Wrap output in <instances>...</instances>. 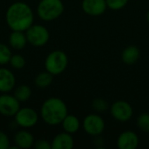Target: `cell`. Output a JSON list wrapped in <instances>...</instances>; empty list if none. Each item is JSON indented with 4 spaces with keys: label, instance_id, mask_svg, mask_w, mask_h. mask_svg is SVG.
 <instances>
[{
    "label": "cell",
    "instance_id": "obj_12",
    "mask_svg": "<svg viewBox=\"0 0 149 149\" xmlns=\"http://www.w3.org/2000/svg\"><path fill=\"white\" fill-rule=\"evenodd\" d=\"M16 85L14 73L5 67H0V93H8L11 92Z\"/></svg>",
    "mask_w": 149,
    "mask_h": 149
},
{
    "label": "cell",
    "instance_id": "obj_2",
    "mask_svg": "<svg viewBox=\"0 0 149 149\" xmlns=\"http://www.w3.org/2000/svg\"><path fill=\"white\" fill-rule=\"evenodd\" d=\"M68 114L65 102L57 97L45 100L40 108V115L43 121L49 126H58Z\"/></svg>",
    "mask_w": 149,
    "mask_h": 149
},
{
    "label": "cell",
    "instance_id": "obj_24",
    "mask_svg": "<svg viewBox=\"0 0 149 149\" xmlns=\"http://www.w3.org/2000/svg\"><path fill=\"white\" fill-rule=\"evenodd\" d=\"M129 0H106L107 8L113 10H120L123 9Z\"/></svg>",
    "mask_w": 149,
    "mask_h": 149
},
{
    "label": "cell",
    "instance_id": "obj_21",
    "mask_svg": "<svg viewBox=\"0 0 149 149\" xmlns=\"http://www.w3.org/2000/svg\"><path fill=\"white\" fill-rule=\"evenodd\" d=\"M136 124L138 128L144 132L149 133V113H141L136 120Z\"/></svg>",
    "mask_w": 149,
    "mask_h": 149
},
{
    "label": "cell",
    "instance_id": "obj_22",
    "mask_svg": "<svg viewBox=\"0 0 149 149\" xmlns=\"http://www.w3.org/2000/svg\"><path fill=\"white\" fill-rule=\"evenodd\" d=\"M9 64L14 69H22L25 66L26 61L24 56L20 54H12Z\"/></svg>",
    "mask_w": 149,
    "mask_h": 149
},
{
    "label": "cell",
    "instance_id": "obj_25",
    "mask_svg": "<svg viewBox=\"0 0 149 149\" xmlns=\"http://www.w3.org/2000/svg\"><path fill=\"white\" fill-rule=\"evenodd\" d=\"M10 147V144L8 135L4 132L0 131V149H9Z\"/></svg>",
    "mask_w": 149,
    "mask_h": 149
},
{
    "label": "cell",
    "instance_id": "obj_6",
    "mask_svg": "<svg viewBox=\"0 0 149 149\" xmlns=\"http://www.w3.org/2000/svg\"><path fill=\"white\" fill-rule=\"evenodd\" d=\"M83 130L89 135L94 137L101 135L106 128L104 119L97 113H90L86 115L82 121Z\"/></svg>",
    "mask_w": 149,
    "mask_h": 149
},
{
    "label": "cell",
    "instance_id": "obj_14",
    "mask_svg": "<svg viewBox=\"0 0 149 149\" xmlns=\"http://www.w3.org/2000/svg\"><path fill=\"white\" fill-rule=\"evenodd\" d=\"M34 137L27 130H20L14 135V143L18 148L28 149L34 146Z\"/></svg>",
    "mask_w": 149,
    "mask_h": 149
},
{
    "label": "cell",
    "instance_id": "obj_13",
    "mask_svg": "<svg viewBox=\"0 0 149 149\" xmlns=\"http://www.w3.org/2000/svg\"><path fill=\"white\" fill-rule=\"evenodd\" d=\"M74 147L72 134L66 132L58 134L52 141V149H72Z\"/></svg>",
    "mask_w": 149,
    "mask_h": 149
},
{
    "label": "cell",
    "instance_id": "obj_17",
    "mask_svg": "<svg viewBox=\"0 0 149 149\" xmlns=\"http://www.w3.org/2000/svg\"><path fill=\"white\" fill-rule=\"evenodd\" d=\"M61 125L63 130L71 134H76L80 129L81 127V123L79 118L73 114H69V113L63 120Z\"/></svg>",
    "mask_w": 149,
    "mask_h": 149
},
{
    "label": "cell",
    "instance_id": "obj_20",
    "mask_svg": "<svg viewBox=\"0 0 149 149\" xmlns=\"http://www.w3.org/2000/svg\"><path fill=\"white\" fill-rule=\"evenodd\" d=\"M11 56L12 53L10 47L3 43H0V65L9 64Z\"/></svg>",
    "mask_w": 149,
    "mask_h": 149
},
{
    "label": "cell",
    "instance_id": "obj_16",
    "mask_svg": "<svg viewBox=\"0 0 149 149\" xmlns=\"http://www.w3.org/2000/svg\"><path fill=\"white\" fill-rule=\"evenodd\" d=\"M141 57V51L135 45L127 46L121 53V60L126 65L135 64Z\"/></svg>",
    "mask_w": 149,
    "mask_h": 149
},
{
    "label": "cell",
    "instance_id": "obj_18",
    "mask_svg": "<svg viewBox=\"0 0 149 149\" xmlns=\"http://www.w3.org/2000/svg\"><path fill=\"white\" fill-rule=\"evenodd\" d=\"M52 80H53V75L48 72L47 71H45V72H39L36 76L34 79V83L38 88L45 89L51 86V84L52 83Z\"/></svg>",
    "mask_w": 149,
    "mask_h": 149
},
{
    "label": "cell",
    "instance_id": "obj_3",
    "mask_svg": "<svg viewBox=\"0 0 149 149\" xmlns=\"http://www.w3.org/2000/svg\"><path fill=\"white\" fill-rule=\"evenodd\" d=\"M65 10L62 0H40L37 6L38 17L45 22L58 18Z\"/></svg>",
    "mask_w": 149,
    "mask_h": 149
},
{
    "label": "cell",
    "instance_id": "obj_23",
    "mask_svg": "<svg viewBox=\"0 0 149 149\" xmlns=\"http://www.w3.org/2000/svg\"><path fill=\"white\" fill-rule=\"evenodd\" d=\"M92 107L97 113H104L110 107L107 101L102 98L94 99L92 102Z\"/></svg>",
    "mask_w": 149,
    "mask_h": 149
},
{
    "label": "cell",
    "instance_id": "obj_27",
    "mask_svg": "<svg viewBox=\"0 0 149 149\" xmlns=\"http://www.w3.org/2000/svg\"><path fill=\"white\" fill-rule=\"evenodd\" d=\"M94 139H93V144H94V146L96 147V148H103V147H104V140H103V138L100 136V135H98V136H94L93 137Z\"/></svg>",
    "mask_w": 149,
    "mask_h": 149
},
{
    "label": "cell",
    "instance_id": "obj_15",
    "mask_svg": "<svg viewBox=\"0 0 149 149\" xmlns=\"http://www.w3.org/2000/svg\"><path fill=\"white\" fill-rule=\"evenodd\" d=\"M28 43L25 31H12L9 36V45L15 50H22Z\"/></svg>",
    "mask_w": 149,
    "mask_h": 149
},
{
    "label": "cell",
    "instance_id": "obj_10",
    "mask_svg": "<svg viewBox=\"0 0 149 149\" xmlns=\"http://www.w3.org/2000/svg\"><path fill=\"white\" fill-rule=\"evenodd\" d=\"M81 7L86 14L92 17H98L105 13L107 4L106 0H83Z\"/></svg>",
    "mask_w": 149,
    "mask_h": 149
},
{
    "label": "cell",
    "instance_id": "obj_4",
    "mask_svg": "<svg viewBox=\"0 0 149 149\" xmlns=\"http://www.w3.org/2000/svg\"><path fill=\"white\" fill-rule=\"evenodd\" d=\"M69 59L66 53L61 50L51 52L45 58V71L53 76L63 73L68 66Z\"/></svg>",
    "mask_w": 149,
    "mask_h": 149
},
{
    "label": "cell",
    "instance_id": "obj_9",
    "mask_svg": "<svg viewBox=\"0 0 149 149\" xmlns=\"http://www.w3.org/2000/svg\"><path fill=\"white\" fill-rule=\"evenodd\" d=\"M20 108V102L14 95L3 93L0 95V114L4 117H14Z\"/></svg>",
    "mask_w": 149,
    "mask_h": 149
},
{
    "label": "cell",
    "instance_id": "obj_26",
    "mask_svg": "<svg viewBox=\"0 0 149 149\" xmlns=\"http://www.w3.org/2000/svg\"><path fill=\"white\" fill-rule=\"evenodd\" d=\"M34 148L36 149H52V142L45 139L38 140L34 142Z\"/></svg>",
    "mask_w": 149,
    "mask_h": 149
},
{
    "label": "cell",
    "instance_id": "obj_11",
    "mask_svg": "<svg viewBox=\"0 0 149 149\" xmlns=\"http://www.w3.org/2000/svg\"><path fill=\"white\" fill-rule=\"evenodd\" d=\"M117 147L119 149H136L139 146L140 139L134 131H124L117 138Z\"/></svg>",
    "mask_w": 149,
    "mask_h": 149
},
{
    "label": "cell",
    "instance_id": "obj_28",
    "mask_svg": "<svg viewBox=\"0 0 149 149\" xmlns=\"http://www.w3.org/2000/svg\"><path fill=\"white\" fill-rule=\"evenodd\" d=\"M146 19H147V21H148V23L149 24V10L147 12V15H146Z\"/></svg>",
    "mask_w": 149,
    "mask_h": 149
},
{
    "label": "cell",
    "instance_id": "obj_5",
    "mask_svg": "<svg viewBox=\"0 0 149 149\" xmlns=\"http://www.w3.org/2000/svg\"><path fill=\"white\" fill-rule=\"evenodd\" d=\"M25 35L28 43L34 47L45 46L50 39L48 29L42 24H33L25 31Z\"/></svg>",
    "mask_w": 149,
    "mask_h": 149
},
{
    "label": "cell",
    "instance_id": "obj_8",
    "mask_svg": "<svg viewBox=\"0 0 149 149\" xmlns=\"http://www.w3.org/2000/svg\"><path fill=\"white\" fill-rule=\"evenodd\" d=\"M17 125L23 128H31L38 121V113L31 107H20L14 116Z\"/></svg>",
    "mask_w": 149,
    "mask_h": 149
},
{
    "label": "cell",
    "instance_id": "obj_19",
    "mask_svg": "<svg viewBox=\"0 0 149 149\" xmlns=\"http://www.w3.org/2000/svg\"><path fill=\"white\" fill-rule=\"evenodd\" d=\"M13 95L17 98V100L20 103L25 102L31 96V89L27 85H20L15 89Z\"/></svg>",
    "mask_w": 149,
    "mask_h": 149
},
{
    "label": "cell",
    "instance_id": "obj_7",
    "mask_svg": "<svg viewBox=\"0 0 149 149\" xmlns=\"http://www.w3.org/2000/svg\"><path fill=\"white\" fill-rule=\"evenodd\" d=\"M111 116L117 121L127 122L130 120L134 114V109L131 104L126 100H117L109 107Z\"/></svg>",
    "mask_w": 149,
    "mask_h": 149
},
{
    "label": "cell",
    "instance_id": "obj_1",
    "mask_svg": "<svg viewBox=\"0 0 149 149\" xmlns=\"http://www.w3.org/2000/svg\"><path fill=\"white\" fill-rule=\"evenodd\" d=\"M5 21L11 31H25L34 24L32 9L24 2H15L6 10Z\"/></svg>",
    "mask_w": 149,
    "mask_h": 149
}]
</instances>
